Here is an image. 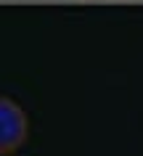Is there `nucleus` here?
Here are the masks:
<instances>
[{
  "mask_svg": "<svg viewBox=\"0 0 143 156\" xmlns=\"http://www.w3.org/2000/svg\"><path fill=\"white\" fill-rule=\"evenodd\" d=\"M29 138V116L11 95L0 98V156H13Z\"/></svg>",
  "mask_w": 143,
  "mask_h": 156,
  "instance_id": "obj_1",
  "label": "nucleus"
},
{
  "mask_svg": "<svg viewBox=\"0 0 143 156\" xmlns=\"http://www.w3.org/2000/svg\"><path fill=\"white\" fill-rule=\"evenodd\" d=\"M13 156H16V154H13Z\"/></svg>",
  "mask_w": 143,
  "mask_h": 156,
  "instance_id": "obj_2",
  "label": "nucleus"
}]
</instances>
